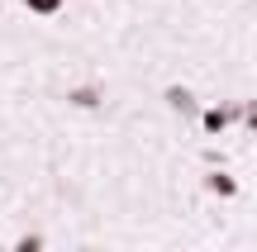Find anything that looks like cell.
Segmentation results:
<instances>
[{"mask_svg": "<svg viewBox=\"0 0 257 252\" xmlns=\"http://www.w3.org/2000/svg\"><path fill=\"white\" fill-rule=\"evenodd\" d=\"M229 119H233L229 110H210V119H205V124H210V129H224V124H229Z\"/></svg>", "mask_w": 257, "mask_h": 252, "instance_id": "2", "label": "cell"}, {"mask_svg": "<svg viewBox=\"0 0 257 252\" xmlns=\"http://www.w3.org/2000/svg\"><path fill=\"white\" fill-rule=\"evenodd\" d=\"M248 129H252V133H257V100H252V105H248Z\"/></svg>", "mask_w": 257, "mask_h": 252, "instance_id": "3", "label": "cell"}, {"mask_svg": "<svg viewBox=\"0 0 257 252\" xmlns=\"http://www.w3.org/2000/svg\"><path fill=\"white\" fill-rule=\"evenodd\" d=\"M210 190H214V195H233L238 186H233V181H229V176L219 171V176H210Z\"/></svg>", "mask_w": 257, "mask_h": 252, "instance_id": "1", "label": "cell"}]
</instances>
